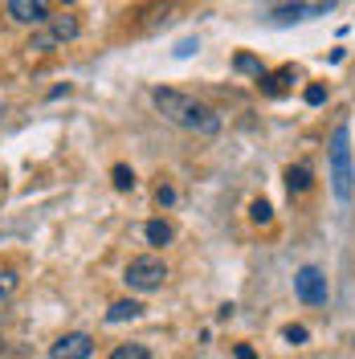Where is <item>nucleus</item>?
Listing matches in <instances>:
<instances>
[{
  "instance_id": "11",
  "label": "nucleus",
  "mask_w": 355,
  "mask_h": 359,
  "mask_svg": "<svg viewBox=\"0 0 355 359\" xmlns=\"http://www.w3.org/2000/svg\"><path fill=\"white\" fill-rule=\"evenodd\" d=\"M286 188L290 192H307V188H311V168H307V163L286 168Z\"/></svg>"
},
{
  "instance_id": "8",
  "label": "nucleus",
  "mask_w": 355,
  "mask_h": 359,
  "mask_svg": "<svg viewBox=\"0 0 355 359\" xmlns=\"http://www.w3.org/2000/svg\"><path fill=\"white\" fill-rule=\"evenodd\" d=\"M143 237H147L152 245H168V241L176 237V229H172L168 221H147L143 224Z\"/></svg>"
},
{
  "instance_id": "6",
  "label": "nucleus",
  "mask_w": 355,
  "mask_h": 359,
  "mask_svg": "<svg viewBox=\"0 0 355 359\" xmlns=\"http://www.w3.org/2000/svg\"><path fill=\"white\" fill-rule=\"evenodd\" d=\"M8 17L21 25H45L49 21V0H8Z\"/></svg>"
},
{
  "instance_id": "10",
  "label": "nucleus",
  "mask_w": 355,
  "mask_h": 359,
  "mask_svg": "<svg viewBox=\"0 0 355 359\" xmlns=\"http://www.w3.org/2000/svg\"><path fill=\"white\" fill-rule=\"evenodd\" d=\"M290 78H294V69H278V74H262V78H257V82H266V94L269 98H278V94H286V82Z\"/></svg>"
},
{
  "instance_id": "19",
  "label": "nucleus",
  "mask_w": 355,
  "mask_h": 359,
  "mask_svg": "<svg viewBox=\"0 0 355 359\" xmlns=\"http://www.w3.org/2000/svg\"><path fill=\"white\" fill-rule=\"evenodd\" d=\"M196 49H200L196 37H184V41L176 45V57H188V53H196Z\"/></svg>"
},
{
  "instance_id": "7",
  "label": "nucleus",
  "mask_w": 355,
  "mask_h": 359,
  "mask_svg": "<svg viewBox=\"0 0 355 359\" xmlns=\"http://www.w3.org/2000/svg\"><path fill=\"white\" fill-rule=\"evenodd\" d=\"M139 314H143V306H139L135 298H123V302H114L111 311H107V323H131Z\"/></svg>"
},
{
  "instance_id": "4",
  "label": "nucleus",
  "mask_w": 355,
  "mask_h": 359,
  "mask_svg": "<svg viewBox=\"0 0 355 359\" xmlns=\"http://www.w3.org/2000/svg\"><path fill=\"white\" fill-rule=\"evenodd\" d=\"M294 294H298V302H307V306H327V298H331L327 273L319 266H302L294 273Z\"/></svg>"
},
{
  "instance_id": "23",
  "label": "nucleus",
  "mask_w": 355,
  "mask_h": 359,
  "mask_svg": "<svg viewBox=\"0 0 355 359\" xmlns=\"http://www.w3.org/2000/svg\"><path fill=\"white\" fill-rule=\"evenodd\" d=\"M0 351H4V347H0Z\"/></svg>"
},
{
  "instance_id": "2",
  "label": "nucleus",
  "mask_w": 355,
  "mask_h": 359,
  "mask_svg": "<svg viewBox=\"0 0 355 359\" xmlns=\"http://www.w3.org/2000/svg\"><path fill=\"white\" fill-rule=\"evenodd\" d=\"M331 188L335 196L347 204L355 192V163H351V131L347 123H339L331 135Z\"/></svg>"
},
{
  "instance_id": "5",
  "label": "nucleus",
  "mask_w": 355,
  "mask_h": 359,
  "mask_svg": "<svg viewBox=\"0 0 355 359\" xmlns=\"http://www.w3.org/2000/svg\"><path fill=\"white\" fill-rule=\"evenodd\" d=\"M94 355V339L86 331H74V335H62L53 347H49V359H90Z\"/></svg>"
},
{
  "instance_id": "9",
  "label": "nucleus",
  "mask_w": 355,
  "mask_h": 359,
  "mask_svg": "<svg viewBox=\"0 0 355 359\" xmlns=\"http://www.w3.org/2000/svg\"><path fill=\"white\" fill-rule=\"evenodd\" d=\"M49 37H53V45L78 37V21H74V17H53V21H49Z\"/></svg>"
},
{
  "instance_id": "21",
  "label": "nucleus",
  "mask_w": 355,
  "mask_h": 359,
  "mask_svg": "<svg viewBox=\"0 0 355 359\" xmlns=\"http://www.w3.org/2000/svg\"><path fill=\"white\" fill-rule=\"evenodd\" d=\"M233 355H237V359H257V351H253V347H245V343H241V347H237Z\"/></svg>"
},
{
  "instance_id": "3",
  "label": "nucleus",
  "mask_w": 355,
  "mask_h": 359,
  "mask_svg": "<svg viewBox=\"0 0 355 359\" xmlns=\"http://www.w3.org/2000/svg\"><path fill=\"white\" fill-rule=\"evenodd\" d=\"M123 282L139 294H152L168 282V266H163V257H152V253L147 257H135L131 266H127V273H123Z\"/></svg>"
},
{
  "instance_id": "13",
  "label": "nucleus",
  "mask_w": 355,
  "mask_h": 359,
  "mask_svg": "<svg viewBox=\"0 0 355 359\" xmlns=\"http://www.w3.org/2000/svg\"><path fill=\"white\" fill-rule=\"evenodd\" d=\"M111 180H114V188H119V192L135 188V172L127 168V163H114V168H111Z\"/></svg>"
},
{
  "instance_id": "15",
  "label": "nucleus",
  "mask_w": 355,
  "mask_h": 359,
  "mask_svg": "<svg viewBox=\"0 0 355 359\" xmlns=\"http://www.w3.org/2000/svg\"><path fill=\"white\" fill-rule=\"evenodd\" d=\"M17 294V273L13 269H0V302H8Z\"/></svg>"
},
{
  "instance_id": "22",
  "label": "nucleus",
  "mask_w": 355,
  "mask_h": 359,
  "mask_svg": "<svg viewBox=\"0 0 355 359\" xmlns=\"http://www.w3.org/2000/svg\"><path fill=\"white\" fill-rule=\"evenodd\" d=\"M62 4H74V0H62Z\"/></svg>"
},
{
  "instance_id": "14",
  "label": "nucleus",
  "mask_w": 355,
  "mask_h": 359,
  "mask_svg": "<svg viewBox=\"0 0 355 359\" xmlns=\"http://www.w3.org/2000/svg\"><path fill=\"white\" fill-rule=\"evenodd\" d=\"M233 66L241 69V74H253V78H262V74H266L262 62H257V57H249V53H237V57H233Z\"/></svg>"
},
{
  "instance_id": "1",
  "label": "nucleus",
  "mask_w": 355,
  "mask_h": 359,
  "mask_svg": "<svg viewBox=\"0 0 355 359\" xmlns=\"http://www.w3.org/2000/svg\"><path fill=\"white\" fill-rule=\"evenodd\" d=\"M152 102H156V111L168 118V123H176L184 131L192 135H217L221 131V114L213 111L208 102H196L192 94H184V90H172V86H156L152 90Z\"/></svg>"
},
{
  "instance_id": "18",
  "label": "nucleus",
  "mask_w": 355,
  "mask_h": 359,
  "mask_svg": "<svg viewBox=\"0 0 355 359\" xmlns=\"http://www.w3.org/2000/svg\"><path fill=\"white\" fill-rule=\"evenodd\" d=\"M286 343H294V347H298V343H307V327L290 323V327H286Z\"/></svg>"
},
{
  "instance_id": "20",
  "label": "nucleus",
  "mask_w": 355,
  "mask_h": 359,
  "mask_svg": "<svg viewBox=\"0 0 355 359\" xmlns=\"http://www.w3.org/2000/svg\"><path fill=\"white\" fill-rule=\"evenodd\" d=\"M156 201L163 204V208H168V204H176V192H172V188H168V184H159V192H156Z\"/></svg>"
},
{
  "instance_id": "12",
  "label": "nucleus",
  "mask_w": 355,
  "mask_h": 359,
  "mask_svg": "<svg viewBox=\"0 0 355 359\" xmlns=\"http://www.w3.org/2000/svg\"><path fill=\"white\" fill-rule=\"evenodd\" d=\"M107 359H152V351H147L143 343H119Z\"/></svg>"
},
{
  "instance_id": "17",
  "label": "nucleus",
  "mask_w": 355,
  "mask_h": 359,
  "mask_svg": "<svg viewBox=\"0 0 355 359\" xmlns=\"http://www.w3.org/2000/svg\"><path fill=\"white\" fill-rule=\"evenodd\" d=\"M302 98H307L311 107H323V102H327V86H319V82H311V86L302 90Z\"/></svg>"
},
{
  "instance_id": "16",
  "label": "nucleus",
  "mask_w": 355,
  "mask_h": 359,
  "mask_svg": "<svg viewBox=\"0 0 355 359\" xmlns=\"http://www.w3.org/2000/svg\"><path fill=\"white\" fill-rule=\"evenodd\" d=\"M249 217H253L257 224H269V221H274V208H269V201H253V204H249Z\"/></svg>"
}]
</instances>
